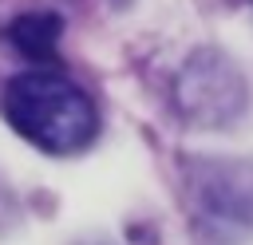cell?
I'll list each match as a JSON object with an SVG mask.
<instances>
[{
  "instance_id": "6da1fadb",
  "label": "cell",
  "mask_w": 253,
  "mask_h": 245,
  "mask_svg": "<svg viewBox=\"0 0 253 245\" xmlns=\"http://www.w3.org/2000/svg\"><path fill=\"white\" fill-rule=\"evenodd\" d=\"M0 107L12 130L47 154H75L99 134L95 103L55 71H24L8 79Z\"/></svg>"
},
{
  "instance_id": "7a4b0ae2",
  "label": "cell",
  "mask_w": 253,
  "mask_h": 245,
  "mask_svg": "<svg viewBox=\"0 0 253 245\" xmlns=\"http://www.w3.org/2000/svg\"><path fill=\"white\" fill-rule=\"evenodd\" d=\"M190 225L206 245H237L253 229V162L202 158L186 170Z\"/></svg>"
},
{
  "instance_id": "3957f363",
  "label": "cell",
  "mask_w": 253,
  "mask_h": 245,
  "mask_svg": "<svg viewBox=\"0 0 253 245\" xmlns=\"http://www.w3.org/2000/svg\"><path fill=\"white\" fill-rule=\"evenodd\" d=\"M174 99H178V111L190 122H198V126H221V122H233L245 111V79H241V71L225 55L198 51L178 71Z\"/></svg>"
},
{
  "instance_id": "277c9868",
  "label": "cell",
  "mask_w": 253,
  "mask_h": 245,
  "mask_svg": "<svg viewBox=\"0 0 253 245\" xmlns=\"http://www.w3.org/2000/svg\"><path fill=\"white\" fill-rule=\"evenodd\" d=\"M59 16L55 12H24L8 24V40L16 51H24L28 59H55V47H59Z\"/></svg>"
},
{
  "instance_id": "5b68a950",
  "label": "cell",
  "mask_w": 253,
  "mask_h": 245,
  "mask_svg": "<svg viewBox=\"0 0 253 245\" xmlns=\"http://www.w3.org/2000/svg\"><path fill=\"white\" fill-rule=\"evenodd\" d=\"M99 245H103V241H99Z\"/></svg>"
}]
</instances>
